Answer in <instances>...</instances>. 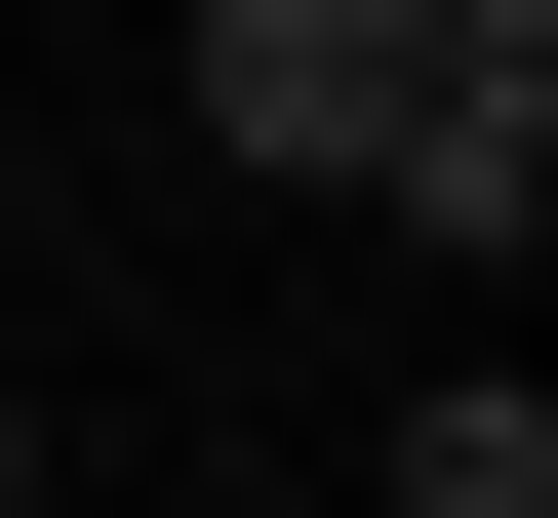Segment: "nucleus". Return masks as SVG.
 Wrapping results in <instances>:
<instances>
[{"label": "nucleus", "instance_id": "nucleus-1", "mask_svg": "<svg viewBox=\"0 0 558 518\" xmlns=\"http://www.w3.org/2000/svg\"><path fill=\"white\" fill-rule=\"evenodd\" d=\"M160 81H199V160H240V200H360L399 81H439V0H160Z\"/></svg>", "mask_w": 558, "mask_h": 518}, {"label": "nucleus", "instance_id": "nucleus-2", "mask_svg": "<svg viewBox=\"0 0 558 518\" xmlns=\"http://www.w3.org/2000/svg\"><path fill=\"white\" fill-rule=\"evenodd\" d=\"M399 240H558V0H439V81H399Z\"/></svg>", "mask_w": 558, "mask_h": 518}, {"label": "nucleus", "instance_id": "nucleus-3", "mask_svg": "<svg viewBox=\"0 0 558 518\" xmlns=\"http://www.w3.org/2000/svg\"><path fill=\"white\" fill-rule=\"evenodd\" d=\"M399 518H558V399H399Z\"/></svg>", "mask_w": 558, "mask_h": 518}, {"label": "nucleus", "instance_id": "nucleus-4", "mask_svg": "<svg viewBox=\"0 0 558 518\" xmlns=\"http://www.w3.org/2000/svg\"><path fill=\"white\" fill-rule=\"evenodd\" d=\"M0 518H40V438H0Z\"/></svg>", "mask_w": 558, "mask_h": 518}]
</instances>
